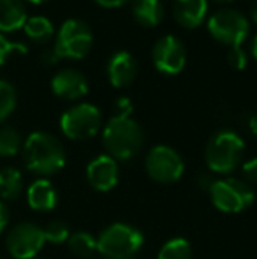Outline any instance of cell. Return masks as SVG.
<instances>
[{
	"label": "cell",
	"instance_id": "3",
	"mask_svg": "<svg viewBox=\"0 0 257 259\" xmlns=\"http://www.w3.org/2000/svg\"><path fill=\"white\" fill-rule=\"evenodd\" d=\"M245 154V141L234 131L222 129L210 138L204 150L206 166L212 173L229 175L240 166Z\"/></svg>",
	"mask_w": 257,
	"mask_h": 259
},
{
	"label": "cell",
	"instance_id": "28",
	"mask_svg": "<svg viewBox=\"0 0 257 259\" xmlns=\"http://www.w3.org/2000/svg\"><path fill=\"white\" fill-rule=\"evenodd\" d=\"M241 171H243V177L247 184H257V157L247 160L241 166Z\"/></svg>",
	"mask_w": 257,
	"mask_h": 259
},
{
	"label": "cell",
	"instance_id": "4",
	"mask_svg": "<svg viewBox=\"0 0 257 259\" xmlns=\"http://www.w3.org/2000/svg\"><path fill=\"white\" fill-rule=\"evenodd\" d=\"M143 245V233L125 222H115L97 236V252L106 259H134Z\"/></svg>",
	"mask_w": 257,
	"mask_h": 259
},
{
	"label": "cell",
	"instance_id": "38",
	"mask_svg": "<svg viewBox=\"0 0 257 259\" xmlns=\"http://www.w3.org/2000/svg\"><path fill=\"white\" fill-rule=\"evenodd\" d=\"M90 259H95V257H90Z\"/></svg>",
	"mask_w": 257,
	"mask_h": 259
},
{
	"label": "cell",
	"instance_id": "19",
	"mask_svg": "<svg viewBox=\"0 0 257 259\" xmlns=\"http://www.w3.org/2000/svg\"><path fill=\"white\" fill-rule=\"evenodd\" d=\"M23 177L16 167H4L0 169V198L6 201H14L21 194Z\"/></svg>",
	"mask_w": 257,
	"mask_h": 259
},
{
	"label": "cell",
	"instance_id": "8",
	"mask_svg": "<svg viewBox=\"0 0 257 259\" xmlns=\"http://www.w3.org/2000/svg\"><path fill=\"white\" fill-rule=\"evenodd\" d=\"M102 127V115L93 104L83 103L69 108L60 118V129L69 140L85 141L93 138Z\"/></svg>",
	"mask_w": 257,
	"mask_h": 259
},
{
	"label": "cell",
	"instance_id": "12",
	"mask_svg": "<svg viewBox=\"0 0 257 259\" xmlns=\"http://www.w3.org/2000/svg\"><path fill=\"white\" fill-rule=\"evenodd\" d=\"M86 178L90 185L99 192H108L117 187L120 180L118 162L110 155H99L86 166Z\"/></svg>",
	"mask_w": 257,
	"mask_h": 259
},
{
	"label": "cell",
	"instance_id": "29",
	"mask_svg": "<svg viewBox=\"0 0 257 259\" xmlns=\"http://www.w3.org/2000/svg\"><path fill=\"white\" fill-rule=\"evenodd\" d=\"M134 109L132 101L127 97H120V99L115 103V116H130Z\"/></svg>",
	"mask_w": 257,
	"mask_h": 259
},
{
	"label": "cell",
	"instance_id": "32",
	"mask_svg": "<svg viewBox=\"0 0 257 259\" xmlns=\"http://www.w3.org/2000/svg\"><path fill=\"white\" fill-rule=\"evenodd\" d=\"M60 58L57 57V53H55V50H46L44 53H42V62H44V64H57V62H59Z\"/></svg>",
	"mask_w": 257,
	"mask_h": 259
},
{
	"label": "cell",
	"instance_id": "10",
	"mask_svg": "<svg viewBox=\"0 0 257 259\" xmlns=\"http://www.w3.org/2000/svg\"><path fill=\"white\" fill-rule=\"evenodd\" d=\"M44 231L32 222H20L7 233V250L16 259H34L44 247Z\"/></svg>",
	"mask_w": 257,
	"mask_h": 259
},
{
	"label": "cell",
	"instance_id": "16",
	"mask_svg": "<svg viewBox=\"0 0 257 259\" xmlns=\"http://www.w3.org/2000/svg\"><path fill=\"white\" fill-rule=\"evenodd\" d=\"M27 201L32 210L37 211H49L57 206V191L52 185V182L35 180L27 191Z\"/></svg>",
	"mask_w": 257,
	"mask_h": 259
},
{
	"label": "cell",
	"instance_id": "5",
	"mask_svg": "<svg viewBox=\"0 0 257 259\" xmlns=\"http://www.w3.org/2000/svg\"><path fill=\"white\" fill-rule=\"evenodd\" d=\"M210 196L213 206L226 213H240L255 201V191L240 178L215 180L210 189Z\"/></svg>",
	"mask_w": 257,
	"mask_h": 259
},
{
	"label": "cell",
	"instance_id": "23",
	"mask_svg": "<svg viewBox=\"0 0 257 259\" xmlns=\"http://www.w3.org/2000/svg\"><path fill=\"white\" fill-rule=\"evenodd\" d=\"M23 147L21 136L13 127H2L0 129V155L2 157H13Z\"/></svg>",
	"mask_w": 257,
	"mask_h": 259
},
{
	"label": "cell",
	"instance_id": "35",
	"mask_svg": "<svg viewBox=\"0 0 257 259\" xmlns=\"http://www.w3.org/2000/svg\"><path fill=\"white\" fill-rule=\"evenodd\" d=\"M252 57L257 60V35L254 37V41H252Z\"/></svg>",
	"mask_w": 257,
	"mask_h": 259
},
{
	"label": "cell",
	"instance_id": "13",
	"mask_svg": "<svg viewBox=\"0 0 257 259\" xmlns=\"http://www.w3.org/2000/svg\"><path fill=\"white\" fill-rule=\"evenodd\" d=\"M52 90L60 99L76 101L81 99L88 92V81L76 69H62L52 79Z\"/></svg>",
	"mask_w": 257,
	"mask_h": 259
},
{
	"label": "cell",
	"instance_id": "15",
	"mask_svg": "<svg viewBox=\"0 0 257 259\" xmlns=\"http://www.w3.org/2000/svg\"><path fill=\"white\" fill-rule=\"evenodd\" d=\"M208 13V0H175L173 16L183 28H197Z\"/></svg>",
	"mask_w": 257,
	"mask_h": 259
},
{
	"label": "cell",
	"instance_id": "20",
	"mask_svg": "<svg viewBox=\"0 0 257 259\" xmlns=\"http://www.w3.org/2000/svg\"><path fill=\"white\" fill-rule=\"evenodd\" d=\"M23 30L27 34L28 39H32L34 42H48L55 35V28L53 23L44 16H32L25 21Z\"/></svg>",
	"mask_w": 257,
	"mask_h": 259
},
{
	"label": "cell",
	"instance_id": "2",
	"mask_svg": "<svg viewBox=\"0 0 257 259\" xmlns=\"http://www.w3.org/2000/svg\"><path fill=\"white\" fill-rule=\"evenodd\" d=\"M102 143L108 155L115 160H129L143 148L144 134L141 125L130 116H113L102 131Z\"/></svg>",
	"mask_w": 257,
	"mask_h": 259
},
{
	"label": "cell",
	"instance_id": "36",
	"mask_svg": "<svg viewBox=\"0 0 257 259\" xmlns=\"http://www.w3.org/2000/svg\"><path fill=\"white\" fill-rule=\"evenodd\" d=\"M27 2L35 4V6H39V4H44V2H48V0H27Z\"/></svg>",
	"mask_w": 257,
	"mask_h": 259
},
{
	"label": "cell",
	"instance_id": "33",
	"mask_svg": "<svg viewBox=\"0 0 257 259\" xmlns=\"http://www.w3.org/2000/svg\"><path fill=\"white\" fill-rule=\"evenodd\" d=\"M248 129H250L252 134L257 136V116H250V118H248Z\"/></svg>",
	"mask_w": 257,
	"mask_h": 259
},
{
	"label": "cell",
	"instance_id": "37",
	"mask_svg": "<svg viewBox=\"0 0 257 259\" xmlns=\"http://www.w3.org/2000/svg\"><path fill=\"white\" fill-rule=\"evenodd\" d=\"M212 2H217V4H231L234 0H212Z\"/></svg>",
	"mask_w": 257,
	"mask_h": 259
},
{
	"label": "cell",
	"instance_id": "14",
	"mask_svg": "<svg viewBox=\"0 0 257 259\" xmlns=\"http://www.w3.org/2000/svg\"><path fill=\"white\" fill-rule=\"evenodd\" d=\"M137 64L129 52H117L108 62V78L115 89H125L136 79Z\"/></svg>",
	"mask_w": 257,
	"mask_h": 259
},
{
	"label": "cell",
	"instance_id": "24",
	"mask_svg": "<svg viewBox=\"0 0 257 259\" xmlns=\"http://www.w3.org/2000/svg\"><path fill=\"white\" fill-rule=\"evenodd\" d=\"M16 108V90L6 79H0V123L6 122Z\"/></svg>",
	"mask_w": 257,
	"mask_h": 259
},
{
	"label": "cell",
	"instance_id": "34",
	"mask_svg": "<svg viewBox=\"0 0 257 259\" xmlns=\"http://www.w3.org/2000/svg\"><path fill=\"white\" fill-rule=\"evenodd\" d=\"M250 14H252V20H254V23L257 25V0L254 2V6H252L250 9Z\"/></svg>",
	"mask_w": 257,
	"mask_h": 259
},
{
	"label": "cell",
	"instance_id": "6",
	"mask_svg": "<svg viewBox=\"0 0 257 259\" xmlns=\"http://www.w3.org/2000/svg\"><path fill=\"white\" fill-rule=\"evenodd\" d=\"M93 45V34L92 28L85 23L83 20H71L64 21V25L60 27L59 34H57L55 41V50L57 57L69 58V60H81L90 53Z\"/></svg>",
	"mask_w": 257,
	"mask_h": 259
},
{
	"label": "cell",
	"instance_id": "22",
	"mask_svg": "<svg viewBox=\"0 0 257 259\" xmlns=\"http://www.w3.org/2000/svg\"><path fill=\"white\" fill-rule=\"evenodd\" d=\"M157 259H192V247L185 238H171L159 250Z\"/></svg>",
	"mask_w": 257,
	"mask_h": 259
},
{
	"label": "cell",
	"instance_id": "27",
	"mask_svg": "<svg viewBox=\"0 0 257 259\" xmlns=\"http://www.w3.org/2000/svg\"><path fill=\"white\" fill-rule=\"evenodd\" d=\"M227 62H229L231 67L241 71V69L247 67L248 58H247V53H245L243 50H241V46H240V48H229V53H227Z\"/></svg>",
	"mask_w": 257,
	"mask_h": 259
},
{
	"label": "cell",
	"instance_id": "9",
	"mask_svg": "<svg viewBox=\"0 0 257 259\" xmlns=\"http://www.w3.org/2000/svg\"><path fill=\"white\" fill-rule=\"evenodd\" d=\"M144 167L148 177L157 184H175L185 171L182 155L168 145H157L150 148L144 159Z\"/></svg>",
	"mask_w": 257,
	"mask_h": 259
},
{
	"label": "cell",
	"instance_id": "31",
	"mask_svg": "<svg viewBox=\"0 0 257 259\" xmlns=\"http://www.w3.org/2000/svg\"><path fill=\"white\" fill-rule=\"evenodd\" d=\"M7 222H9V211H7L6 205H4L2 201H0V233L6 229Z\"/></svg>",
	"mask_w": 257,
	"mask_h": 259
},
{
	"label": "cell",
	"instance_id": "30",
	"mask_svg": "<svg viewBox=\"0 0 257 259\" xmlns=\"http://www.w3.org/2000/svg\"><path fill=\"white\" fill-rule=\"evenodd\" d=\"M100 7H108V9H113V7H122L125 4H129L130 0H95Z\"/></svg>",
	"mask_w": 257,
	"mask_h": 259
},
{
	"label": "cell",
	"instance_id": "18",
	"mask_svg": "<svg viewBox=\"0 0 257 259\" xmlns=\"http://www.w3.org/2000/svg\"><path fill=\"white\" fill-rule=\"evenodd\" d=\"M132 16L143 27H157L164 16L161 0H132Z\"/></svg>",
	"mask_w": 257,
	"mask_h": 259
},
{
	"label": "cell",
	"instance_id": "11",
	"mask_svg": "<svg viewBox=\"0 0 257 259\" xmlns=\"http://www.w3.org/2000/svg\"><path fill=\"white\" fill-rule=\"evenodd\" d=\"M151 60L159 72L166 76H175L182 72L187 64L185 46L175 35H164L153 45Z\"/></svg>",
	"mask_w": 257,
	"mask_h": 259
},
{
	"label": "cell",
	"instance_id": "7",
	"mask_svg": "<svg viewBox=\"0 0 257 259\" xmlns=\"http://www.w3.org/2000/svg\"><path fill=\"white\" fill-rule=\"evenodd\" d=\"M250 25L245 14L236 9H220L208 20V32L217 42L229 48H240L248 37Z\"/></svg>",
	"mask_w": 257,
	"mask_h": 259
},
{
	"label": "cell",
	"instance_id": "25",
	"mask_svg": "<svg viewBox=\"0 0 257 259\" xmlns=\"http://www.w3.org/2000/svg\"><path fill=\"white\" fill-rule=\"evenodd\" d=\"M44 238L46 242L55 243V245H60V243H65L71 236V231H69V226L62 221H52L44 229Z\"/></svg>",
	"mask_w": 257,
	"mask_h": 259
},
{
	"label": "cell",
	"instance_id": "26",
	"mask_svg": "<svg viewBox=\"0 0 257 259\" xmlns=\"http://www.w3.org/2000/svg\"><path fill=\"white\" fill-rule=\"evenodd\" d=\"M14 53H27V46L20 45V42H11L9 39H6L0 34V65L6 64V60Z\"/></svg>",
	"mask_w": 257,
	"mask_h": 259
},
{
	"label": "cell",
	"instance_id": "1",
	"mask_svg": "<svg viewBox=\"0 0 257 259\" xmlns=\"http://www.w3.org/2000/svg\"><path fill=\"white\" fill-rule=\"evenodd\" d=\"M23 159L28 171L41 177L59 173L65 166V150L59 140L48 133H32L23 143Z\"/></svg>",
	"mask_w": 257,
	"mask_h": 259
},
{
	"label": "cell",
	"instance_id": "17",
	"mask_svg": "<svg viewBox=\"0 0 257 259\" xmlns=\"http://www.w3.org/2000/svg\"><path fill=\"white\" fill-rule=\"evenodd\" d=\"M28 20L23 0H0V32H16Z\"/></svg>",
	"mask_w": 257,
	"mask_h": 259
},
{
	"label": "cell",
	"instance_id": "21",
	"mask_svg": "<svg viewBox=\"0 0 257 259\" xmlns=\"http://www.w3.org/2000/svg\"><path fill=\"white\" fill-rule=\"evenodd\" d=\"M67 245L69 250L76 257L81 259H90L97 252V238L86 231H78L74 235H71L67 240Z\"/></svg>",
	"mask_w": 257,
	"mask_h": 259
}]
</instances>
